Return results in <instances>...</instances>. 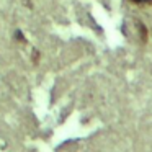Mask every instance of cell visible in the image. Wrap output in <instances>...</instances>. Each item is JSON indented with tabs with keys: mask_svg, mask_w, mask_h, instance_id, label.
<instances>
[{
	"mask_svg": "<svg viewBox=\"0 0 152 152\" xmlns=\"http://www.w3.org/2000/svg\"><path fill=\"white\" fill-rule=\"evenodd\" d=\"M33 62L34 64L39 62V53H38V51H33Z\"/></svg>",
	"mask_w": 152,
	"mask_h": 152,
	"instance_id": "1",
	"label": "cell"
},
{
	"mask_svg": "<svg viewBox=\"0 0 152 152\" xmlns=\"http://www.w3.org/2000/svg\"><path fill=\"white\" fill-rule=\"evenodd\" d=\"M17 39H18V41H23V43L26 41V39H25V36H23V33H21V31H17Z\"/></svg>",
	"mask_w": 152,
	"mask_h": 152,
	"instance_id": "2",
	"label": "cell"
},
{
	"mask_svg": "<svg viewBox=\"0 0 152 152\" xmlns=\"http://www.w3.org/2000/svg\"><path fill=\"white\" fill-rule=\"evenodd\" d=\"M134 4H139V5H142V4H149V0H132Z\"/></svg>",
	"mask_w": 152,
	"mask_h": 152,
	"instance_id": "3",
	"label": "cell"
}]
</instances>
